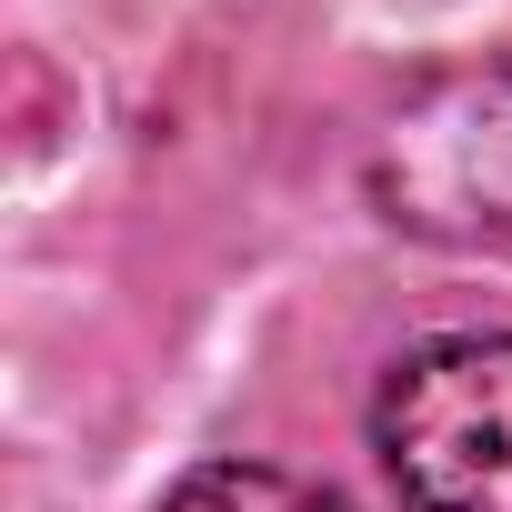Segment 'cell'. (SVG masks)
<instances>
[{"mask_svg": "<svg viewBox=\"0 0 512 512\" xmlns=\"http://www.w3.org/2000/svg\"><path fill=\"white\" fill-rule=\"evenodd\" d=\"M372 452L402 512H512V332H432L382 372Z\"/></svg>", "mask_w": 512, "mask_h": 512, "instance_id": "1", "label": "cell"}, {"mask_svg": "<svg viewBox=\"0 0 512 512\" xmlns=\"http://www.w3.org/2000/svg\"><path fill=\"white\" fill-rule=\"evenodd\" d=\"M372 201L422 241L502 251L512 241V61L422 81L372 151Z\"/></svg>", "mask_w": 512, "mask_h": 512, "instance_id": "2", "label": "cell"}, {"mask_svg": "<svg viewBox=\"0 0 512 512\" xmlns=\"http://www.w3.org/2000/svg\"><path fill=\"white\" fill-rule=\"evenodd\" d=\"M151 512H352V502L322 492V482H302V472H272V462H201Z\"/></svg>", "mask_w": 512, "mask_h": 512, "instance_id": "3", "label": "cell"}]
</instances>
